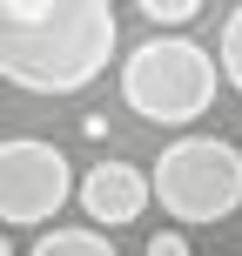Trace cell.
<instances>
[{
    "label": "cell",
    "instance_id": "6da1fadb",
    "mask_svg": "<svg viewBox=\"0 0 242 256\" xmlns=\"http://www.w3.org/2000/svg\"><path fill=\"white\" fill-rule=\"evenodd\" d=\"M115 48V0H0V81L20 94H81Z\"/></svg>",
    "mask_w": 242,
    "mask_h": 256
},
{
    "label": "cell",
    "instance_id": "7a4b0ae2",
    "mask_svg": "<svg viewBox=\"0 0 242 256\" xmlns=\"http://www.w3.org/2000/svg\"><path fill=\"white\" fill-rule=\"evenodd\" d=\"M216 81H222V68H216V54H209L202 40L155 27L121 61V102L135 108L141 122H155V128H189V122L209 115Z\"/></svg>",
    "mask_w": 242,
    "mask_h": 256
},
{
    "label": "cell",
    "instance_id": "3957f363",
    "mask_svg": "<svg viewBox=\"0 0 242 256\" xmlns=\"http://www.w3.org/2000/svg\"><path fill=\"white\" fill-rule=\"evenodd\" d=\"M148 196L182 230L229 222L242 209V148L222 135H175L162 148V162L148 168Z\"/></svg>",
    "mask_w": 242,
    "mask_h": 256
},
{
    "label": "cell",
    "instance_id": "277c9868",
    "mask_svg": "<svg viewBox=\"0 0 242 256\" xmlns=\"http://www.w3.org/2000/svg\"><path fill=\"white\" fill-rule=\"evenodd\" d=\"M74 196V168L54 142L7 135L0 142V230H40Z\"/></svg>",
    "mask_w": 242,
    "mask_h": 256
},
{
    "label": "cell",
    "instance_id": "5b68a950",
    "mask_svg": "<svg viewBox=\"0 0 242 256\" xmlns=\"http://www.w3.org/2000/svg\"><path fill=\"white\" fill-rule=\"evenodd\" d=\"M74 196H81V209H88L94 230H128V222H141V209L155 202V196H148V168L121 162V155L88 162L81 182H74Z\"/></svg>",
    "mask_w": 242,
    "mask_h": 256
},
{
    "label": "cell",
    "instance_id": "8992f818",
    "mask_svg": "<svg viewBox=\"0 0 242 256\" xmlns=\"http://www.w3.org/2000/svg\"><path fill=\"white\" fill-rule=\"evenodd\" d=\"M27 256H115V243L101 230H40Z\"/></svg>",
    "mask_w": 242,
    "mask_h": 256
},
{
    "label": "cell",
    "instance_id": "52a82bcc",
    "mask_svg": "<svg viewBox=\"0 0 242 256\" xmlns=\"http://www.w3.org/2000/svg\"><path fill=\"white\" fill-rule=\"evenodd\" d=\"M216 68H222V81L242 94V0L229 7V20H222V34H216Z\"/></svg>",
    "mask_w": 242,
    "mask_h": 256
},
{
    "label": "cell",
    "instance_id": "ba28073f",
    "mask_svg": "<svg viewBox=\"0 0 242 256\" xmlns=\"http://www.w3.org/2000/svg\"><path fill=\"white\" fill-rule=\"evenodd\" d=\"M135 14L148 27H189L195 14H202V0H135Z\"/></svg>",
    "mask_w": 242,
    "mask_h": 256
},
{
    "label": "cell",
    "instance_id": "9c48e42d",
    "mask_svg": "<svg viewBox=\"0 0 242 256\" xmlns=\"http://www.w3.org/2000/svg\"><path fill=\"white\" fill-rule=\"evenodd\" d=\"M141 256H189V230H155Z\"/></svg>",
    "mask_w": 242,
    "mask_h": 256
},
{
    "label": "cell",
    "instance_id": "30bf717a",
    "mask_svg": "<svg viewBox=\"0 0 242 256\" xmlns=\"http://www.w3.org/2000/svg\"><path fill=\"white\" fill-rule=\"evenodd\" d=\"M0 256H13V243H7V230H0Z\"/></svg>",
    "mask_w": 242,
    "mask_h": 256
}]
</instances>
